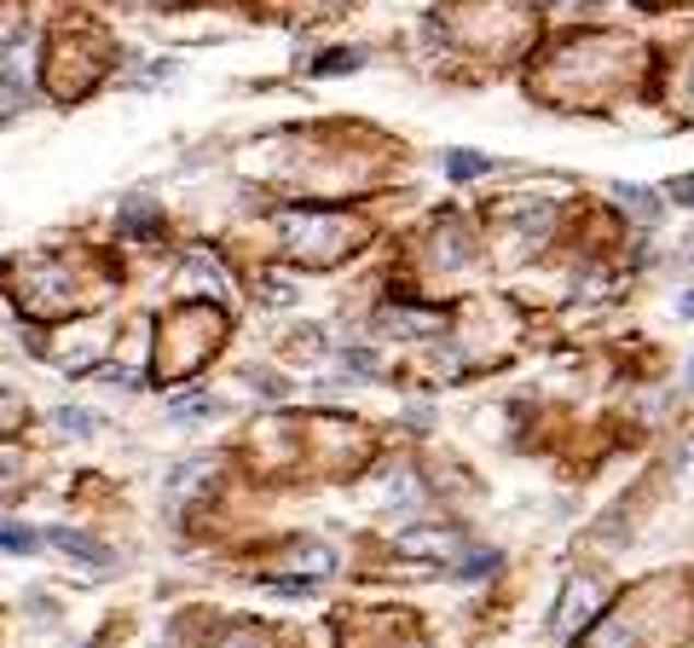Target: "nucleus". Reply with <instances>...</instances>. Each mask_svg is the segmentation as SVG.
Listing matches in <instances>:
<instances>
[{
  "mask_svg": "<svg viewBox=\"0 0 694 648\" xmlns=\"http://www.w3.org/2000/svg\"><path fill=\"white\" fill-rule=\"evenodd\" d=\"M359 65H365V53H324L313 70L319 76H342V70H359Z\"/></svg>",
  "mask_w": 694,
  "mask_h": 648,
  "instance_id": "nucleus-6",
  "label": "nucleus"
},
{
  "mask_svg": "<svg viewBox=\"0 0 694 648\" xmlns=\"http://www.w3.org/2000/svg\"><path fill=\"white\" fill-rule=\"evenodd\" d=\"M689 261H694V250H689Z\"/></svg>",
  "mask_w": 694,
  "mask_h": 648,
  "instance_id": "nucleus-12",
  "label": "nucleus"
},
{
  "mask_svg": "<svg viewBox=\"0 0 694 648\" xmlns=\"http://www.w3.org/2000/svg\"><path fill=\"white\" fill-rule=\"evenodd\" d=\"M41 539H47V533H30V526H7V521H0V551H18V556H30Z\"/></svg>",
  "mask_w": 694,
  "mask_h": 648,
  "instance_id": "nucleus-5",
  "label": "nucleus"
},
{
  "mask_svg": "<svg viewBox=\"0 0 694 648\" xmlns=\"http://www.w3.org/2000/svg\"><path fill=\"white\" fill-rule=\"evenodd\" d=\"M614 197L625 202V209H637L643 220H655V215H660V197L648 192V186H614Z\"/></svg>",
  "mask_w": 694,
  "mask_h": 648,
  "instance_id": "nucleus-4",
  "label": "nucleus"
},
{
  "mask_svg": "<svg viewBox=\"0 0 694 648\" xmlns=\"http://www.w3.org/2000/svg\"><path fill=\"white\" fill-rule=\"evenodd\" d=\"M486 567H498V556H493V551H469V562H463V579H481Z\"/></svg>",
  "mask_w": 694,
  "mask_h": 648,
  "instance_id": "nucleus-8",
  "label": "nucleus"
},
{
  "mask_svg": "<svg viewBox=\"0 0 694 648\" xmlns=\"http://www.w3.org/2000/svg\"><path fill=\"white\" fill-rule=\"evenodd\" d=\"M678 313H683V319H694V296H683V301H678Z\"/></svg>",
  "mask_w": 694,
  "mask_h": 648,
  "instance_id": "nucleus-10",
  "label": "nucleus"
},
{
  "mask_svg": "<svg viewBox=\"0 0 694 648\" xmlns=\"http://www.w3.org/2000/svg\"><path fill=\"white\" fill-rule=\"evenodd\" d=\"M47 544H58V551H70L76 562H88V567H99V574H105V567H111V551H105V544L81 539V533H70V526H53V533H47Z\"/></svg>",
  "mask_w": 694,
  "mask_h": 648,
  "instance_id": "nucleus-1",
  "label": "nucleus"
},
{
  "mask_svg": "<svg viewBox=\"0 0 694 648\" xmlns=\"http://www.w3.org/2000/svg\"><path fill=\"white\" fill-rule=\"evenodd\" d=\"M666 197H671V202H683V209H694V174L671 180V186H666Z\"/></svg>",
  "mask_w": 694,
  "mask_h": 648,
  "instance_id": "nucleus-9",
  "label": "nucleus"
},
{
  "mask_svg": "<svg viewBox=\"0 0 694 648\" xmlns=\"http://www.w3.org/2000/svg\"><path fill=\"white\" fill-rule=\"evenodd\" d=\"M58 429L65 435H93V417L88 412H58Z\"/></svg>",
  "mask_w": 694,
  "mask_h": 648,
  "instance_id": "nucleus-7",
  "label": "nucleus"
},
{
  "mask_svg": "<svg viewBox=\"0 0 694 648\" xmlns=\"http://www.w3.org/2000/svg\"><path fill=\"white\" fill-rule=\"evenodd\" d=\"M122 232H134V238H157L162 232V209L146 197H128L122 202Z\"/></svg>",
  "mask_w": 694,
  "mask_h": 648,
  "instance_id": "nucleus-2",
  "label": "nucleus"
},
{
  "mask_svg": "<svg viewBox=\"0 0 694 648\" xmlns=\"http://www.w3.org/2000/svg\"><path fill=\"white\" fill-rule=\"evenodd\" d=\"M475 174H493V157H481V151H446V180H475Z\"/></svg>",
  "mask_w": 694,
  "mask_h": 648,
  "instance_id": "nucleus-3",
  "label": "nucleus"
},
{
  "mask_svg": "<svg viewBox=\"0 0 694 648\" xmlns=\"http://www.w3.org/2000/svg\"><path fill=\"white\" fill-rule=\"evenodd\" d=\"M689 389H694V359H689Z\"/></svg>",
  "mask_w": 694,
  "mask_h": 648,
  "instance_id": "nucleus-11",
  "label": "nucleus"
}]
</instances>
